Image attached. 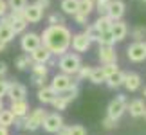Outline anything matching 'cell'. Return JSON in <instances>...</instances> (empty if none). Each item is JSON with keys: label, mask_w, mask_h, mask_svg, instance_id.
Wrapping results in <instances>:
<instances>
[{"label": "cell", "mask_w": 146, "mask_h": 135, "mask_svg": "<svg viewBox=\"0 0 146 135\" xmlns=\"http://www.w3.org/2000/svg\"><path fill=\"white\" fill-rule=\"evenodd\" d=\"M56 135H69V126H65V124H63L58 132H56Z\"/></svg>", "instance_id": "7dc6e473"}, {"label": "cell", "mask_w": 146, "mask_h": 135, "mask_svg": "<svg viewBox=\"0 0 146 135\" xmlns=\"http://www.w3.org/2000/svg\"><path fill=\"white\" fill-rule=\"evenodd\" d=\"M9 9H24L27 5V0H7Z\"/></svg>", "instance_id": "8d00e7d4"}, {"label": "cell", "mask_w": 146, "mask_h": 135, "mask_svg": "<svg viewBox=\"0 0 146 135\" xmlns=\"http://www.w3.org/2000/svg\"><path fill=\"white\" fill-rule=\"evenodd\" d=\"M47 74H49V67L45 63H33L31 67V83L35 87H43L47 81Z\"/></svg>", "instance_id": "52a82bcc"}, {"label": "cell", "mask_w": 146, "mask_h": 135, "mask_svg": "<svg viewBox=\"0 0 146 135\" xmlns=\"http://www.w3.org/2000/svg\"><path fill=\"white\" fill-rule=\"evenodd\" d=\"M110 2H112V0H96V2H94V9L99 13V16H105L106 13H108Z\"/></svg>", "instance_id": "1f68e13d"}, {"label": "cell", "mask_w": 146, "mask_h": 135, "mask_svg": "<svg viewBox=\"0 0 146 135\" xmlns=\"http://www.w3.org/2000/svg\"><path fill=\"white\" fill-rule=\"evenodd\" d=\"M128 92H135L141 88V76L137 72H125V83H123Z\"/></svg>", "instance_id": "d6986e66"}, {"label": "cell", "mask_w": 146, "mask_h": 135, "mask_svg": "<svg viewBox=\"0 0 146 135\" xmlns=\"http://www.w3.org/2000/svg\"><path fill=\"white\" fill-rule=\"evenodd\" d=\"M24 18L27 24H38L43 18V9H40L36 4H29L24 7Z\"/></svg>", "instance_id": "9a60e30c"}, {"label": "cell", "mask_w": 146, "mask_h": 135, "mask_svg": "<svg viewBox=\"0 0 146 135\" xmlns=\"http://www.w3.org/2000/svg\"><path fill=\"white\" fill-rule=\"evenodd\" d=\"M29 54H31V58H33L35 63H47V61L50 60V56H52V52H50L47 47H43V45H40L38 49H35Z\"/></svg>", "instance_id": "603a6c76"}, {"label": "cell", "mask_w": 146, "mask_h": 135, "mask_svg": "<svg viewBox=\"0 0 146 135\" xmlns=\"http://www.w3.org/2000/svg\"><path fill=\"white\" fill-rule=\"evenodd\" d=\"M81 58L78 52H65L60 56V61H58V69L60 72L63 74H69V76H76L78 70L81 69Z\"/></svg>", "instance_id": "7a4b0ae2"}, {"label": "cell", "mask_w": 146, "mask_h": 135, "mask_svg": "<svg viewBox=\"0 0 146 135\" xmlns=\"http://www.w3.org/2000/svg\"><path fill=\"white\" fill-rule=\"evenodd\" d=\"M143 2H144V4H146V0H143Z\"/></svg>", "instance_id": "11a10c76"}, {"label": "cell", "mask_w": 146, "mask_h": 135, "mask_svg": "<svg viewBox=\"0 0 146 135\" xmlns=\"http://www.w3.org/2000/svg\"><path fill=\"white\" fill-rule=\"evenodd\" d=\"M126 56L133 63H143V61H146V45H144V42H133L130 47L126 49Z\"/></svg>", "instance_id": "ba28073f"}, {"label": "cell", "mask_w": 146, "mask_h": 135, "mask_svg": "<svg viewBox=\"0 0 146 135\" xmlns=\"http://www.w3.org/2000/svg\"><path fill=\"white\" fill-rule=\"evenodd\" d=\"M123 83H125V72L117 70V72H114V74H110L108 77H106L105 85L108 87L110 90H115V88H121Z\"/></svg>", "instance_id": "cb8c5ba5"}, {"label": "cell", "mask_w": 146, "mask_h": 135, "mask_svg": "<svg viewBox=\"0 0 146 135\" xmlns=\"http://www.w3.org/2000/svg\"><path fill=\"white\" fill-rule=\"evenodd\" d=\"M9 110L15 114V117H25L29 114V103L27 99H18V101H11Z\"/></svg>", "instance_id": "7402d4cb"}, {"label": "cell", "mask_w": 146, "mask_h": 135, "mask_svg": "<svg viewBox=\"0 0 146 135\" xmlns=\"http://www.w3.org/2000/svg\"><path fill=\"white\" fill-rule=\"evenodd\" d=\"M130 34H132V38H133V42H143L144 38H146V25H137V27H133Z\"/></svg>", "instance_id": "4dcf8cb0"}, {"label": "cell", "mask_w": 146, "mask_h": 135, "mask_svg": "<svg viewBox=\"0 0 146 135\" xmlns=\"http://www.w3.org/2000/svg\"><path fill=\"white\" fill-rule=\"evenodd\" d=\"M7 88H9V81L5 77H0V99L7 95Z\"/></svg>", "instance_id": "60d3db41"}, {"label": "cell", "mask_w": 146, "mask_h": 135, "mask_svg": "<svg viewBox=\"0 0 146 135\" xmlns=\"http://www.w3.org/2000/svg\"><path fill=\"white\" fill-rule=\"evenodd\" d=\"M98 58H99V61L103 65H106V63H117V52H115L114 45H99Z\"/></svg>", "instance_id": "4fadbf2b"}, {"label": "cell", "mask_w": 146, "mask_h": 135, "mask_svg": "<svg viewBox=\"0 0 146 135\" xmlns=\"http://www.w3.org/2000/svg\"><path fill=\"white\" fill-rule=\"evenodd\" d=\"M24 124H25V117H15V122H13L15 128H18V130H24Z\"/></svg>", "instance_id": "ee69618b"}, {"label": "cell", "mask_w": 146, "mask_h": 135, "mask_svg": "<svg viewBox=\"0 0 146 135\" xmlns=\"http://www.w3.org/2000/svg\"><path fill=\"white\" fill-rule=\"evenodd\" d=\"M92 69L94 67H90V65H81V69L78 70V74H76V77L78 79H88V77H90V72H92Z\"/></svg>", "instance_id": "e575fe53"}, {"label": "cell", "mask_w": 146, "mask_h": 135, "mask_svg": "<svg viewBox=\"0 0 146 135\" xmlns=\"http://www.w3.org/2000/svg\"><path fill=\"white\" fill-rule=\"evenodd\" d=\"M110 32H112V36H114V40L115 42H123L126 38L128 34V25H126V22H123V20H117L112 24L110 27Z\"/></svg>", "instance_id": "ffe728a7"}, {"label": "cell", "mask_w": 146, "mask_h": 135, "mask_svg": "<svg viewBox=\"0 0 146 135\" xmlns=\"http://www.w3.org/2000/svg\"><path fill=\"white\" fill-rule=\"evenodd\" d=\"M83 32L87 34V38H88L90 42H98V38H99V34H101V32L96 29V25H94V24L85 25V31H83Z\"/></svg>", "instance_id": "d6a6232c"}, {"label": "cell", "mask_w": 146, "mask_h": 135, "mask_svg": "<svg viewBox=\"0 0 146 135\" xmlns=\"http://www.w3.org/2000/svg\"><path fill=\"white\" fill-rule=\"evenodd\" d=\"M42 45V38L40 34H36V32H24V36H22L20 40V47L24 52H33L35 49H38Z\"/></svg>", "instance_id": "8fae6325"}, {"label": "cell", "mask_w": 146, "mask_h": 135, "mask_svg": "<svg viewBox=\"0 0 146 135\" xmlns=\"http://www.w3.org/2000/svg\"><path fill=\"white\" fill-rule=\"evenodd\" d=\"M92 2H96V0H92Z\"/></svg>", "instance_id": "9f6ffc18"}, {"label": "cell", "mask_w": 146, "mask_h": 135, "mask_svg": "<svg viewBox=\"0 0 146 135\" xmlns=\"http://www.w3.org/2000/svg\"><path fill=\"white\" fill-rule=\"evenodd\" d=\"M5 45H7V43H5V42H2V40H0V52H4V50H5Z\"/></svg>", "instance_id": "f907efd6"}, {"label": "cell", "mask_w": 146, "mask_h": 135, "mask_svg": "<svg viewBox=\"0 0 146 135\" xmlns=\"http://www.w3.org/2000/svg\"><path fill=\"white\" fill-rule=\"evenodd\" d=\"M7 76V63L5 61H0V77Z\"/></svg>", "instance_id": "bcb514c9"}, {"label": "cell", "mask_w": 146, "mask_h": 135, "mask_svg": "<svg viewBox=\"0 0 146 135\" xmlns=\"http://www.w3.org/2000/svg\"><path fill=\"white\" fill-rule=\"evenodd\" d=\"M98 43H99V45H114L115 40H114V36H112L110 31H105V32H101V34H99Z\"/></svg>", "instance_id": "836d02e7"}, {"label": "cell", "mask_w": 146, "mask_h": 135, "mask_svg": "<svg viewBox=\"0 0 146 135\" xmlns=\"http://www.w3.org/2000/svg\"><path fill=\"white\" fill-rule=\"evenodd\" d=\"M101 124H103V128H105V130H115V128H117V121L110 119V117L106 115L105 119L101 121Z\"/></svg>", "instance_id": "74e56055"}, {"label": "cell", "mask_w": 146, "mask_h": 135, "mask_svg": "<svg viewBox=\"0 0 146 135\" xmlns=\"http://www.w3.org/2000/svg\"><path fill=\"white\" fill-rule=\"evenodd\" d=\"M0 135H9V132H7V128L0 126Z\"/></svg>", "instance_id": "681fc988"}, {"label": "cell", "mask_w": 146, "mask_h": 135, "mask_svg": "<svg viewBox=\"0 0 146 135\" xmlns=\"http://www.w3.org/2000/svg\"><path fill=\"white\" fill-rule=\"evenodd\" d=\"M9 20H11V27H13L15 34H22L25 32L27 22L24 18V9H9Z\"/></svg>", "instance_id": "9c48e42d"}, {"label": "cell", "mask_w": 146, "mask_h": 135, "mask_svg": "<svg viewBox=\"0 0 146 135\" xmlns=\"http://www.w3.org/2000/svg\"><path fill=\"white\" fill-rule=\"evenodd\" d=\"M56 94L54 90H52V87H47V85H43V87H40L38 88V94H36V97H38V101H40L42 105H50L54 101V97H56Z\"/></svg>", "instance_id": "44dd1931"}, {"label": "cell", "mask_w": 146, "mask_h": 135, "mask_svg": "<svg viewBox=\"0 0 146 135\" xmlns=\"http://www.w3.org/2000/svg\"><path fill=\"white\" fill-rule=\"evenodd\" d=\"M33 63H35V61H33V58H31V54H29V52L20 54L18 58L15 60V67H16L18 70H27L29 67H33Z\"/></svg>", "instance_id": "d4e9b609"}, {"label": "cell", "mask_w": 146, "mask_h": 135, "mask_svg": "<svg viewBox=\"0 0 146 135\" xmlns=\"http://www.w3.org/2000/svg\"><path fill=\"white\" fill-rule=\"evenodd\" d=\"M78 94H80V87H78V83H76V85L72 87L70 90H67V92H63V94H58L50 105H52L54 110H58V112H60V110H65L67 106H69L72 101L78 97Z\"/></svg>", "instance_id": "277c9868"}, {"label": "cell", "mask_w": 146, "mask_h": 135, "mask_svg": "<svg viewBox=\"0 0 146 135\" xmlns=\"http://www.w3.org/2000/svg\"><path fill=\"white\" fill-rule=\"evenodd\" d=\"M88 81H92L94 85H101V83H105L106 81V76H105V72L101 67H94L92 72H90V77H88Z\"/></svg>", "instance_id": "4316f807"}, {"label": "cell", "mask_w": 146, "mask_h": 135, "mask_svg": "<svg viewBox=\"0 0 146 135\" xmlns=\"http://www.w3.org/2000/svg\"><path fill=\"white\" fill-rule=\"evenodd\" d=\"M0 110H4V101L0 99Z\"/></svg>", "instance_id": "816d5d0a"}, {"label": "cell", "mask_w": 146, "mask_h": 135, "mask_svg": "<svg viewBox=\"0 0 146 135\" xmlns=\"http://www.w3.org/2000/svg\"><path fill=\"white\" fill-rule=\"evenodd\" d=\"M60 24H65V20H63V16L58 15V13H52L49 16V25H60Z\"/></svg>", "instance_id": "f35d334b"}, {"label": "cell", "mask_w": 146, "mask_h": 135, "mask_svg": "<svg viewBox=\"0 0 146 135\" xmlns=\"http://www.w3.org/2000/svg\"><path fill=\"white\" fill-rule=\"evenodd\" d=\"M125 11H126V4L123 2V0H112L110 5H108V13H106V16L112 18L114 22H117V20H123Z\"/></svg>", "instance_id": "5bb4252c"}, {"label": "cell", "mask_w": 146, "mask_h": 135, "mask_svg": "<svg viewBox=\"0 0 146 135\" xmlns=\"http://www.w3.org/2000/svg\"><path fill=\"white\" fill-rule=\"evenodd\" d=\"M13 38H15V31H13V27H11L9 15L0 16V40L5 42V43H9Z\"/></svg>", "instance_id": "2e32d148"}, {"label": "cell", "mask_w": 146, "mask_h": 135, "mask_svg": "<svg viewBox=\"0 0 146 135\" xmlns=\"http://www.w3.org/2000/svg\"><path fill=\"white\" fill-rule=\"evenodd\" d=\"M126 106H128V99H126V95L119 94L115 99H112V101H110L108 108H106V115H108L110 119H114V121H119L121 117H123V114L126 112Z\"/></svg>", "instance_id": "3957f363"}, {"label": "cell", "mask_w": 146, "mask_h": 135, "mask_svg": "<svg viewBox=\"0 0 146 135\" xmlns=\"http://www.w3.org/2000/svg\"><path fill=\"white\" fill-rule=\"evenodd\" d=\"M7 97H9L11 101L25 99V97H27V88H25V85H22V83H16V81H9Z\"/></svg>", "instance_id": "e0dca14e"}, {"label": "cell", "mask_w": 146, "mask_h": 135, "mask_svg": "<svg viewBox=\"0 0 146 135\" xmlns=\"http://www.w3.org/2000/svg\"><path fill=\"white\" fill-rule=\"evenodd\" d=\"M40 38H42V45L47 47L50 52H52V56H61V54L69 52L72 32H70L69 27H65L63 24L49 25V27L43 29Z\"/></svg>", "instance_id": "6da1fadb"}, {"label": "cell", "mask_w": 146, "mask_h": 135, "mask_svg": "<svg viewBox=\"0 0 146 135\" xmlns=\"http://www.w3.org/2000/svg\"><path fill=\"white\" fill-rule=\"evenodd\" d=\"M112 24H114V20L112 18H108V16H99V18L94 22V25H96V29L99 31V32H105V31H110V27H112Z\"/></svg>", "instance_id": "83f0119b"}, {"label": "cell", "mask_w": 146, "mask_h": 135, "mask_svg": "<svg viewBox=\"0 0 146 135\" xmlns=\"http://www.w3.org/2000/svg\"><path fill=\"white\" fill-rule=\"evenodd\" d=\"M126 112H130V115L133 117V119L143 117L144 112H146V103H144V99H132L130 103H128V106H126Z\"/></svg>", "instance_id": "ac0fdd59"}, {"label": "cell", "mask_w": 146, "mask_h": 135, "mask_svg": "<svg viewBox=\"0 0 146 135\" xmlns=\"http://www.w3.org/2000/svg\"><path fill=\"white\" fill-rule=\"evenodd\" d=\"M78 5H80V0H61V11L65 15H76L78 13Z\"/></svg>", "instance_id": "484cf974"}, {"label": "cell", "mask_w": 146, "mask_h": 135, "mask_svg": "<svg viewBox=\"0 0 146 135\" xmlns=\"http://www.w3.org/2000/svg\"><path fill=\"white\" fill-rule=\"evenodd\" d=\"M9 13V5H7V0H0V16H5Z\"/></svg>", "instance_id": "7bdbcfd3"}, {"label": "cell", "mask_w": 146, "mask_h": 135, "mask_svg": "<svg viewBox=\"0 0 146 135\" xmlns=\"http://www.w3.org/2000/svg\"><path fill=\"white\" fill-rule=\"evenodd\" d=\"M69 135H87V130L81 124H72L69 126Z\"/></svg>", "instance_id": "d590c367"}, {"label": "cell", "mask_w": 146, "mask_h": 135, "mask_svg": "<svg viewBox=\"0 0 146 135\" xmlns=\"http://www.w3.org/2000/svg\"><path fill=\"white\" fill-rule=\"evenodd\" d=\"M35 4H36L40 9H43V11H45V9L49 7V5H50V0H35Z\"/></svg>", "instance_id": "f6af8a7d"}, {"label": "cell", "mask_w": 146, "mask_h": 135, "mask_svg": "<svg viewBox=\"0 0 146 135\" xmlns=\"http://www.w3.org/2000/svg\"><path fill=\"white\" fill-rule=\"evenodd\" d=\"M45 65H47V67H54V65H56V60L52 58V56H50V60L47 61V63H45Z\"/></svg>", "instance_id": "c3c4849f"}, {"label": "cell", "mask_w": 146, "mask_h": 135, "mask_svg": "<svg viewBox=\"0 0 146 135\" xmlns=\"http://www.w3.org/2000/svg\"><path fill=\"white\" fill-rule=\"evenodd\" d=\"M47 115V110L43 108H35L33 112L25 115V124H24V130L25 132H36L38 128H42V122Z\"/></svg>", "instance_id": "5b68a950"}, {"label": "cell", "mask_w": 146, "mask_h": 135, "mask_svg": "<svg viewBox=\"0 0 146 135\" xmlns=\"http://www.w3.org/2000/svg\"><path fill=\"white\" fill-rule=\"evenodd\" d=\"M74 85H76V81H72V76L63 74V72L56 74L52 77V81H50V87H52V90L56 94H63V92H67V90H70Z\"/></svg>", "instance_id": "8992f818"}, {"label": "cell", "mask_w": 146, "mask_h": 135, "mask_svg": "<svg viewBox=\"0 0 146 135\" xmlns=\"http://www.w3.org/2000/svg\"><path fill=\"white\" fill-rule=\"evenodd\" d=\"M143 117H144V121H146V112H144V115H143Z\"/></svg>", "instance_id": "db71d44e"}, {"label": "cell", "mask_w": 146, "mask_h": 135, "mask_svg": "<svg viewBox=\"0 0 146 135\" xmlns=\"http://www.w3.org/2000/svg\"><path fill=\"white\" fill-rule=\"evenodd\" d=\"M72 16H74V20H76V24H78V25H87V22H88V15L76 13V15H72Z\"/></svg>", "instance_id": "b9f144b4"}, {"label": "cell", "mask_w": 146, "mask_h": 135, "mask_svg": "<svg viewBox=\"0 0 146 135\" xmlns=\"http://www.w3.org/2000/svg\"><path fill=\"white\" fill-rule=\"evenodd\" d=\"M101 69H103V72H105V76H106V77H108L110 74H114V72L119 70V69H117V63H106V65L101 67Z\"/></svg>", "instance_id": "ab89813d"}, {"label": "cell", "mask_w": 146, "mask_h": 135, "mask_svg": "<svg viewBox=\"0 0 146 135\" xmlns=\"http://www.w3.org/2000/svg\"><path fill=\"white\" fill-rule=\"evenodd\" d=\"M61 126H63V117H61L58 112L47 114L45 119H43V122H42V128H43L47 133H56Z\"/></svg>", "instance_id": "30bf717a"}, {"label": "cell", "mask_w": 146, "mask_h": 135, "mask_svg": "<svg viewBox=\"0 0 146 135\" xmlns=\"http://www.w3.org/2000/svg\"><path fill=\"white\" fill-rule=\"evenodd\" d=\"M143 95H144V99H146V87H144V90H143Z\"/></svg>", "instance_id": "f5cc1de1"}, {"label": "cell", "mask_w": 146, "mask_h": 135, "mask_svg": "<svg viewBox=\"0 0 146 135\" xmlns=\"http://www.w3.org/2000/svg\"><path fill=\"white\" fill-rule=\"evenodd\" d=\"M144 45H146V42H144Z\"/></svg>", "instance_id": "6f0895ef"}, {"label": "cell", "mask_w": 146, "mask_h": 135, "mask_svg": "<svg viewBox=\"0 0 146 135\" xmlns=\"http://www.w3.org/2000/svg\"><path fill=\"white\" fill-rule=\"evenodd\" d=\"M92 42L87 38L85 32H76V34H72V40H70V47L74 52H87L88 49H90Z\"/></svg>", "instance_id": "7c38bea8"}, {"label": "cell", "mask_w": 146, "mask_h": 135, "mask_svg": "<svg viewBox=\"0 0 146 135\" xmlns=\"http://www.w3.org/2000/svg\"><path fill=\"white\" fill-rule=\"evenodd\" d=\"M94 11V2L92 0H80V5H78V13H83V15H88Z\"/></svg>", "instance_id": "f546056e"}, {"label": "cell", "mask_w": 146, "mask_h": 135, "mask_svg": "<svg viewBox=\"0 0 146 135\" xmlns=\"http://www.w3.org/2000/svg\"><path fill=\"white\" fill-rule=\"evenodd\" d=\"M13 122H15V114L11 110H0V126H4V128H9V126H13Z\"/></svg>", "instance_id": "f1b7e54d"}]
</instances>
